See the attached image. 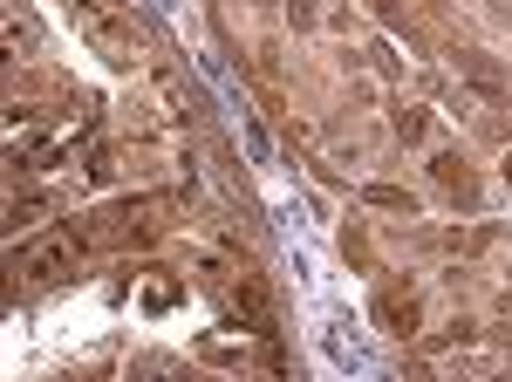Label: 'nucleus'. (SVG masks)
Instances as JSON below:
<instances>
[{"label":"nucleus","instance_id":"f257e3e1","mask_svg":"<svg viewBox=\"0 0 512 382\" xmlns=\"http://www.w3.org/2000/svg\"><path fill=\"white\" fill-rule=\"evenodd\" d=\"M69 21H76L82 48L103 55V62H117V69H130L144 55V35H137V21H130L123 0H69Z\"/></svg>","mask_w":512,"mask_h":382},{"label":"nucleus","instance_id":"f03ea898","mask_svg":"<svg viewBox=\"0 0 512 382\" xmlns=\"http://www.w3.org/2000/svg\"><path fill=\"white\" fill-rule=\"evenodd\" d=\"M82 267V232H41V239H21L14 246V280L21 287H62L69 273Z\"/></svg>","mask_w":512,"mask_h":382},{"label":"nucleus","instance_id":"20e7f679","mask_svg":"<svg viewBox=\"0 0 512 382\" xmlns=\"http://www.w3.org/2000/svg\"><path fill=\"white\" fill-rule=\"evenodd\" d=\"M48 212H55V191H14V198H7V226L14 232H28V226H41V219H48Z\"/></svg>","mask_w":512,"mask_h":382},{"label":"nucleus","instance_id":"39448f33","mask_svg":"<svg viewBox=\"0 0 512 382\" xmlns=\"http://www.w3.org/2000/svg\"><path fill=\"white\" fill-rule=\"evenodd\" d=\"M383 321H390V335H417V301L410 294H383Z\"/></svg>","mask_w":512,"mask_h":382},{"label":"nucleus","instance_id":"7ed1b4c3","mask_svg":"<svg viewBox=\"0 0 512 382\" xmlns=\"http://www.w3.org/2000/svg\"><path fill=\"white\" fill-rule=\"evenodd\" d=\"M158 212H164V198H137V205H117V212H89L76 232H82V246H144L164 226Z\"/></svg>","mask_w":512,"mask_h":382}]
</instances>
